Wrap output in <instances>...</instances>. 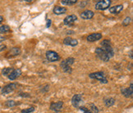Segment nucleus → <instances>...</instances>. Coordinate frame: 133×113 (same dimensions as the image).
I'll use <instances>...</instances> for the list:
<instances>
[{"label":"nucleus","mask_w":133,"mask_h":113,"mask_svg":"<svg viewBox=\"0 0 133 113\" xmlns=\"http://www.w3.org/2000/svg\"><path fill=\"white\" fill-rule=\"evenodd\" d=\"M17 88V84L14 83L8 84L6 86H4L3 89H2V94H8L10 93H12L15 90V89Z\"/></svg>","instance_id":"8"},{"label":"nucleus","mask_w":133,"mask_h":113,"mask_svg":"<svg viewBox=\"0 0 133 113\" xmlns=\"http://www.w3.org/2000/svg\"><path fill=\"white\" fill-rule=\"evenodd\" d=\"M130 58L132 59V50H131V51H130Z\"/></svg>","instance_id":"32"},{"label":"nucleus","mask_w":133,"mask_h":113,"mask_svg":"<svg viewBox=\"0 0 133 113\" xmlns=\"http://www.w3.org/2000/svg\"><path fill=\"white\" fill-rule=\"evenodd\" d=\"M82 102H83L82 95L80 94H75L72 97V98H71V104H72L73 107H76V108H79Z\"/></svg>","instance_id":"7"},{"label":"nucleus","mask_w":133,"mask_h":113,"mask_svg":"<svg viewBox=\"0 0 133 113\" xmlns=\"http://www.w3.org/2000/svg\"><path fill=\"white\" fill-rule=\"evenodd\" d=\"M130 22H131V17H126V19L123 20V22H122V25H128L129 24H130Z\"/></svg>","instance_id":"27"},{"label":"nucleus","mask_w":133,"mask_h":113,"mask_svg":"<svg viewBox=\"0 0 133 113\" xmlns=\"http://www.w3.org/2000/svg\"><path fill=\"white\" fill-rule=\"evenodd\" d=\"M51 25V20H48L47 22V25H46V26H47V28H49V26Z\"/></svg>","instance_id":"29"},{"label":"nucleus","mask_w":133,"mask_h":113,"mask_svg":"<svg viewBox=\"0 0 133 113\" xmlns=\"http://www.w3.org/2000/svg\"><path fill=\"white\" fill-rule=\"evenodd\" d=\"M90 108H88L91 113H99V109H98V107H97L95 104L93 103H90V106H89Z\"/></svg>","instance_id":"22"},{"label":"nucleus","mask_w":133,"mask_h":113,"mask_svg":"<svg viewBox=\"0 0 133 113\" xmlns=\"http://www.w3.org/2000/svg\"><path fill=\"white\" fill-rule=\"evenodd\" d=\"M21 75H22V70H21V69H15V70H13L12 71V73L10 74L8 77V79L10 80H14L17 79Z\"/></svg>","instance_id":"14"},{"label":"nucleus","mask_w":133,"mask_h":113,"mask_svg":"<svg viewBox=\"0 0 133 113\" xmlns=\"http://www.w3.org/2000/svg\"><path fill=\"white\" fill-rule=\"evenodd\" d=\"M74 62H75V58H66V60L62 61V63L60 64V66H61V68L63 69V70L64 71V72H66V73H71L72 70H71V65H72Z\"/></svg>","instance_id":"2"},{"label":"nucleus","mask_w":133,"mask_h":113,"mask_svg":"<svg viewBox=\"0 0 133 113\" xmlns=\"http://www.w3.org/2000/svg\"><path fill=\"white\" fill-rule=\"evenodd\" d=\"M8 31H10V27L8 25H4L0 27V33H7Z\"/></svg>","instance_id":"23"},{"label":"nucleus","mask_w":133,"mask_h":113,"mask_svg":"<svg viewBox=\"0 0 133 113\" xmlns=\"http://www.w3.org/2000/svg\"><path fill=\"white\" fill-rule=\"evenodd\" d=\"M100 45L102 46V49H103L104 52L106 53V54L109 56V58H111L114 56V48L112 47V44L111 42L108 39H104L102 42L100 43Z\"/></svg>","instance_id":"1"},{"label":"nucleus","mask_w":133,"mask_h":113,"mask_svg":"<svg viewBox=\"0 0 133 113\" xmlns=\"http://www.w3.org/2000/svg\"><path fill=\"white\" fill-rule=\"evenodd\" d=\"M114 103H115V99L114 98V97H108V98H106L104 100V104L106 107H108L114 106Z\"/></svg>","instance_id":"19"},{"label":"nucleus","mask_w":133,"mask_h":113,"mask_svg":"<svg viewBox=\"0 0 133 113\" xmlns=\"http://www.w3.org/2000/svg\"><path fill=\"white\" fill-rule=\"evenodd\" d=\"M132 87H133V86H132V82H131V84H130V88H129V89H130L131 91H133V88H132Z\"/></svg>","instance_id":"30"},{"label":"nucleus","mask_w":133,"mask_h":113,"mask_svg":"<svg viewBox=\"0 0 133 113\" xmlns=\"http://www.w3.org/2000/svg\"><path fill=\"white\" fill-rule=\"evenodd\" d=\"M46 58L50 62H55V61L60 60V56L54 51H47L46 52Z\"/></svg>","instance_id":"5"},{"label":"nucleus","mask_w":133,"mask_h":113,"mask_svg":"<svg viewBox=\"0 0 133 113\" xmlns=\"http://www.w3.org/2000/svg\"><path fill=\"white\" fill-rule=\"evenodd\" d=\"M53 12L54 14L56 15H62L64 14L66 12V8H63V7H60V6H57L55 7L53 10Z\"/></svg>","instance_id":"17"},{"label":"nucleus","mask_w":133,"mask_h":113,"mask_svg":"<svg viewBox=\"0 0 133 113\" xmlns=\"http://www.w3.org/2000/svg\"><path fill=\"white\" fill-rule=\"evenodd\" d=\"M7 47H6V45H0V52H1V51H3L5 48H6Z\"/></svg>","instance_id":"28"},{"label":"nucleus","mask_w":133,"mask_h":113,"mask_svg":"<svg viewBox=\"0 0 133 113\" xmlns=\"http://www.w3.org/2000/svg\"><path fill=\"white\" fill-rule=\"evenodd\" d=\"M123 10V6L122 5H117V6H114L109 8V12L112 14H117L121 12Z\"/></svg>","instance_id":"15"},{"label":"nucleus","mask_w":133,"mask_h":113,"mask_svg":"<svg viewBox=\"0 0 133 113\" xmlns=\"http://www.w3.org/2000/svg\"><path fill=\"white\" fill-rule=\"evenodd\" d=\"M63 107V102L62 101H58L57 102H53V103L50 105V110L58 112L62 110Z\"/></svg>","instance_id":"9"},{"label":"nucleus","mask_w":133,"mask_h":113,"mask_svg":"<svg viewBox=\"0 0 133 113\" xmlns=\"http://www.w3.org/2000/svg\"><path fill=\"white\" fill-rule=\"evenodd\" d=\"M21 53V49L19 48H12L9 52L7 53V56L8 58H10V56H17Z\"/></svg>","instance_id":"16"},{"label":"nucleus","mask_w":133,"mask_h":113,"mask_svg":"<svg viewBox=\"0 0 133 113\" xmlns=\"http://www.w3.org/2000/svg\"><path fill=\"white\" fill-rule=\"evenodd\" d=\"M35 111V108L34 107H29V108H26V109H24L22 111V113H30V112H32Z\"/></svg>","instance_id":"26"},{"label":"nucleus","mask_w":133,"mask_h":113,"mask_svg":"<svg viewBox=\"0 0 133 113\" xmlns=\"http://www.w3.org/2000/svg\"><path fill=\"white\" fill-rule=\"evenodd\" d=\"M102 38V34L100 33H93L91 34H89L87 38H86V40L88 42H95V41H98Z\"/></svg>","instance_id":"10"},{"label":"nucleus","mask_w":133,"mask_h":113,"mask_svg":"<svg viewBox=\"0 0 133 113\" xmlns=\"http://www.w3.org/2000/svg\"><path fill=\"white\" fill-rule=\"evenodd\" d=\"M110 0H101V1L97 2L95 4V9L99 10V11H104V10L108 9L111 4Z\"/></svg>","instance_id":"4"},{"label":"nucleus","mask_w":133,"mask_h":113,"mask_svg":"<svg viewBox=\"0 0 133 113\" xmlns=\"http://www.w3.org/2000/svg\"><path fill=\"white\" fill-rule=\"evenodd\" d=\"M79 109L81 111H83V113H91L90 111L87 108V107H82V106H81L79 107Z\"/></svg>","instance_id":"25"},{"label":"nucleus","mask_w":133,"mask_h":113,"mask_svg":"<svg viewBox=\"0 0 133 113\" xmlns=\"http://www.w3.org/2000/svg\"><path fill=\"white\" fill-rule=\"evenodd\" d=\"M121 93H122V95H123L124 97H132L133 91H131L128 88H122L121 89Z\"/></svg>","instance_id":"18"},{"label":"nucleus","mask_w":133,"mask_h":113,"mask_svg":"<svg viewBox=\"0 0 133 113\" xmlns=\"http://www.w3.org/2000/svg\"><path fill=\"white\" fill-rule=\"evenodd\" d=\"M95 53H96L97 56H98V58L100 60H102L103 61H105V62L109 61V59H110L109 58V56L106 54V53L101 48H96V49H95Z\"/></svg>","instance_id":"6"},{"label":"nucleus","mask_w":133,"mask_h":113,"mask_svg":"<svg viewBox=\"0 0 133 113\" xmlns=\"http://www.w3.org/2000/svg\"><path fill=\"white\" fill-rule=\"evenodd\" d=\"M13 70H14V69H12V68H11V67L3 68V69L2 70V74H3V75H4V76H8L10 74L12 73V71Z\"/></svg>","instance_id":"20"},{"label":"nucleus","mask_w":133,"mask_h":113,"mask_svg":"<svg viewBox=\"0 0 133 113\" xmlns=\"http://www.w3.org/2000/svg\"><path fill=\"white\" fill-rule=\"evenodd\" d=\"M76 20H77V17H76V15H70V16L65 17L63 20V24L65 25H70L72 23H74Z\"/></svg>","instance_id":"11"},{"label":"nucleus","mask_w":133,"mask_h":113,"mask_svg":"<svg viewBox=\"0 0 133 113\" xmlns=\"http://www.w3.org/2000/svg\"><path fill=\"white\" fill-rule=\"evenodd\" d=\"M89 77L91 79H96L100 81L102 84H107L108 83V80H107L106 76L104 72L102 71H98V72H94L89 75Z\"/></svg>","instance_id":"3"},{"label":"nucleus","mask_w":133,"mask_h":113,"mask_svg":"<svg viewBox=\"0 0 133 113\" xmlns=\"http://www.w3.org/2000/svg\"><path fill=\"white\" fill-rule=\"evenodd\" d=\"M63 44L68 46H71V47H75L78 44V41L71 37H66L63 39Z\"/></svg>","instance_id":"12"},{"label":"nucleus","mask_w":133,"mask_h":113,"mask_svg":"<svg viewBox=\"0 0 133 113\" xmlns=\"http://www.w3.org/2000/svg\"><path fill=\"white\" fill-rule=\"evenodd\" d=\"M3 17L2 16H0V24L3 22Z\"/></svg>","instance_id":"31"},{"label":"nucleus","mask_w":133,"mask_h":113,"mask_svg":"<svg viewBox=\"0 0 133 113\" xmlns=\"http://www.w3.org/2000/svg\"><path fill=\"white\" fill-rule=\"evenodd\" d=\"M0 89H1V87H0Z\"/></svg>","instance_id":"33"},{"label":"nucleus","mask_w":133,"mask_h":113,"mask_svg":"<svg viewBox=\"0 0 133 113\" xmlns=\"http://www.w3.org/2000/svg\"><path fill=\"white\" fill-rule=\"evenodd\" d=\"M76 3H77L76 0H62L61 1V3L63 5H66V6H71V5H73Z\"/></svg>","instance_id":"21"},{"label":"nucleus","mask_w":133,"mask_h":113,"mask_svg":"<svg viewBox=\"0 0 133 113\" xmlns=\"http://www.w3.org/2000/svg\"><path fill=\"white\" fill-rule=\"evenodd\" d=\"M5 105L8 106V107H14L15 105H16V103H15V102L12 101V100H8V101L6 102Z\"/></svg>","instance_id":"24"},{"label":"nucleus","mask_w":133,"mask_h":113,"mask_svg":"<svg viewBox=\"0 0 133 113\" xmlns=\"http://www.w3.org/2000/svg\"><path fill=\"white\" fill-rule=\"evenodd\" d=\"M95 13L93 11H91V10H85V11L81 13V17L84 20H89L93 17Z\"/></svg>","instance_id":"13"}]
</instances>
